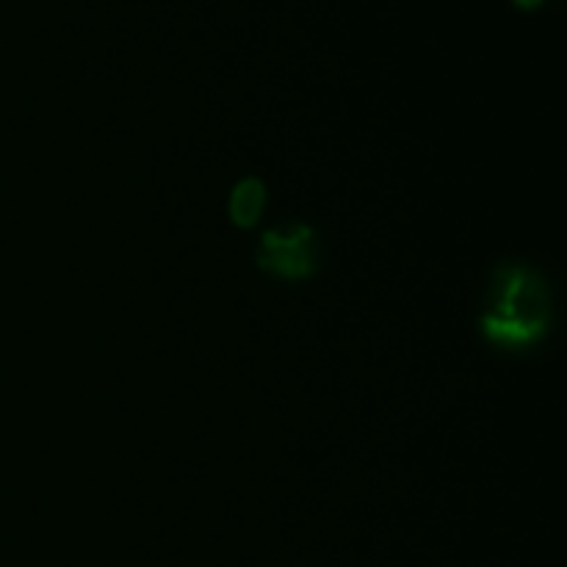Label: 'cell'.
Segmentation results:
<instances>
[{
  "mask_svg": "<svg viewBox=\"0 0 567 567\" xmlns=\"http://www.w3.org/2000/svg\"><path fill=\"white\" fill-rule=\"evenodd\" d=\"M554 330V293L546 277L526 264H498L482 297L480 332L487 347L524 354Z\"/></svg>",
  "mask_w": 567,
  "mask_h": 567,
  "instance_id": "1",
  "label": "cell"
},
{
  "mask_svg": "<svg viewBox=\"0 0 567 567\" xmlns=\"http://www.w3.org/2000/svg\"><path fill=\"white\" fill-rule=\"evenodd\" d=\"M255 260L260 269L280 280H305L316 271V238L308 225L299 221H286L280 227H271L260 236Z\"/></svg>",
  "mask_w": 567,
  "mask_h": 567,
  "instance_id": "2",
  "label": "cell"
},
{
  "mask_svg": "<svg viewBox=\"0 0 567 567\" xmlns=\"http://www.w3.org/2000/svg\"><path fill=\"white\" fill-rule=\"evenodd\" d=\"M266 205V188L264 183L255 181V177H247V181L238 183L233 188L230 197V216L238 227H252L255 221L260 219Z\"/></svg>",
  "mask_w": 567,
  "mask_h": 567,
  "instance_id": "3",
  "label": "cell"
},
{
  "mask_svg": "<svg viewBox=\"0 0 567 567\" xmlns=\"http://www.w3.org/2000/svg\"><path fill=\"white\" fill-rule=\"evenodd\" d=\"M515 3H520V6H537V3H540V0H515Z\"/></svg>",
  "mask_w": 567,
  "mask_h": 567,
  "instance_id": "4",
  "label": "cell"
}]
</instances>
